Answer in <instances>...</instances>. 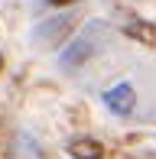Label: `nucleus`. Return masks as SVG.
<instances>
[{"label":"nucleus","mask_w":156,"mask_h":159,"mask_svg":"<svg viewBox=\"0 0 156 159\" xmlns=\"http://www.w3.org/2000/svg\"><path fill=\"white\" fill-rule=\"evenodd\" d=\"M68 153L75 159H104V146L94 140H72L68 143Z\"/></svg>","instance_id":"obj_4"},{"label":"nucleus","mask_w":156,"mask_h":159,"mask_svg":"<svg viewBox=\"0 0 156 159\" xmlns=\"http://www.w3.org/2000/svg\"><path fill=\"white\" fill-rule=\"evenodd\" d=\"M52 7H68V3H75V0H49Z\"/></svg>","instance_id":"obj_5"},{"label":"nucleus","mask_w":156,"mask_h":159,"mask_svg":"<svg viewBox=\"0 0 156 159\" xmlns=\"http://www.w3.org/2000/svg\"><path fill=\"white\" fill-rule=\"evenodd\" d=\"M104 104H108L114 114H130L133 104H137V94H133L130 84H117V88L104 91Z\"/></svg>","instance_id":"obj_1"},{"label":"nucleus","mask_w":156,"mask_h":159,"mask_svg":"<svg viewBox=\"0 0 156 159\" xmlns=\"http://www.w3.org/2000/svg\"><path fill=\"white\" fill-rule=\"evenodd\" d=\"M124 36H130V39H137V42L153 46V42H156V26L146 23V20H127V23H124Z\"/></svg>","instance_id":"obj_3"},{"label":"nucleus","mask_w":156,"mask_h":159,"mask_svg":"<svg viewBox=\"0 0 156 159\" xmlns=\"http://www.w3.org/2000/svg\"><path fill=\"white\" fill-rule=\"evenodd\" d=\"M91 52H94V42H88V39L81 36V39H75L72 46L65 49V59H62V65H65V68H78V65L88 62Z\"/></svg>","instance_id":"obj_2"}]
</instances>
